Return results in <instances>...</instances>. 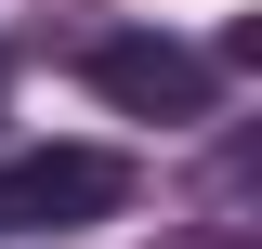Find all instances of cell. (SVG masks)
Instances as JSON below:
<instances>
[{
	"label": "cell",
	"mask_w": 262,
	"mask_h": 249,
	"mask_svg": "<svg viewBox=\"0 0 262 249\" xmlns=\"http://www.w3.org/2000/svg\"><path fill=\"white\" fill-rule=\"evenodd\" d=\"M79 79H92L118 118H158V131H196V118H210V92H223V66L184 53V39H92Z\"/></svg>",
	"instance_id": "2"
},
{
	"label": "cell",
	"mask_w": 262,
	"mask_h": 249,
	"mask_svg": "<svg viewBox=\"0 0 262 249\" xmlns=\"http://www.w3.org/2000/svg\"><path fill=\"white\" fill-rule=\"evenodd\" d=\"M131 210V157L118 144H39L0 171V236H79V223Z\"/></svg>",
	"instance_id": "1"
},
{
	"label": "cell",
	"mask_w": 262,
	"mask_h": 249,
	"mask_svg": "<svg viewBox=\"0 0 262 249\" xmlns=\"http://www.w3.org/2000/svg\"><path fill=\"white\" fill-rule=\"evenodd\" d=\"M0 92H13V66H0Z\"/></svg>",
	"instance_id": "3"
}]
</instances>
